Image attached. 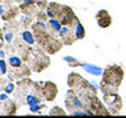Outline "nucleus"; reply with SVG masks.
<instances>
[{
  "mask_svg": "<svg viewBox=\"0 0 126 118\" xmlns=\"http://www.w3.org/2000/svg\"><path fill=\"white\" fill-rule=\"evenodd\" d=\"M32 31H33L38 45L43 50H46L49 54H55L62 49L63 42L57 35L50 33L49 28H47V25L43 21H37L35 24H33L32 25Z\"/></svg>",
  "mask_w": 126,
  "mask_h": 118,
  "instance_id": "obj_1",
  "label": "nucleus"
},
{
  "mask_svg": "<svg viewBox=\"0 0 126 118\" xmlns=\"http://www.w3.org/2000/svg\"><path fill=\"white\" fill-rule=\"evenodd\" d=\"M122 80H124V70L120 66L113 64L106 67L104 71V76H102L101 81V89L104 94H112L117 93L118 87L121 85Z\"/></svg>",
  "mask_w": 126,
  "mask_h": 118,
  "instance_id": "obj_2",
  "label": "nucleus"
},
{
  "mask_svg": "<svg viewBox=\"0 0 126 118\" xmlns=\"http://www.w3.org/2000/svg\"><path fill=\"white\" fill-rule=\"evenodd\" d=\"M28 62H29L32 71H34V72H41L42 70H45L50 64L49 57L39 47L32 49V53H30V57L28 59Z\"/></svg>",
  "mask_w": 126,
  "mask_h": 118,
  "instance_id": "obj_3",
  "label": "nucleus"
},
{
  "mask_svg": "<svg viewBox=\"0 0 126 118\" xmlns=\"http://www.w3.org/2000/svg\"><path fill=\"white\" fill-rule=\"evenodd\" d=\"M68 85L71 87V88L78 89V90H89V92H94V93H96V89L89 84L88 80L83 79L79 74H70V76H68Z\"/></svg>",
  "mask_w": 126,
  "mask_h": 118,
  "instance_id": "obj_4",
  "label": "nucleus"
},
{
  "mask_svg": "<svg viewBox=\"0 0 126 118\" xmlns=\"http://www.w3.org/2000/svg\"><path fill=\"white\" fill-rule=\"evenodd\" d=\"M32 84H33V81L30 79H20V81L17 83V89L15 90V98L21 105L25 102L26 96L29 94L28 92H30Z\"/></svg>",
  "mask_w": 126,
  "mask_h": 118,
  "instance_id": "obj_5",
  "label": "nucleus"
},
{
  "mask_svg": "<svg viewBox=\"0 0 126 118\" xmlns=\"http://www.w3.org/2000/svg\"><path fill=\"white\" fill-rule=\"evenodd\" d=\"M32 72V68L26 64H21L18 67H9V80L13 81V80H20V79H24V77H28Z\"/></svg>",
  "mask_w": 126,
  "mask_h": 118,
  "instance_id": "obj_6",
  "label": "nucleus"
},
{
  "mask_svg": "<svg viewBox=\"0 0 126 118\" xmlns=\"http://www.w3.org/2000/svg\"><path fill=\"white\" fill-rule=\"evenodd\" d=\"M104 100L108 105L110 113H118L122 108V98L120 97L118 93H112V94H104Z\"/></svg>",
  "mask_w": 126,
  "mask_h": 118,
  "instance_id": "obj_7",
  "label": "nucleus"
},
{
  "mask_svg": "<svg viewBox=\"0 0 126 118\" xmlns=\"http://www.w3.org/2000/svg\"><path fill=\"white\" fill-rule=\"evenodd\" d=\"M3 30H4V39L8 43H11L12 41H15V35L18 34L20 31V22L11 20V24L7 22L5 26L3 28Z\"/></svg>",
  "mask_w": 126,
  "mask_h": 118,
  "instance_id": "obj_8",
  "label": "nucleus"
},
{
  "mask_svg": "<svg viewBox=\"0 0 126 118\" xmlns=\"http://www.w3.org/2000/svg\"><path fill=\"white\" fill-rule=\"evenodd\" d=\"M20 7H13L11 5H7V4H1L0 3V16L4 21H9V20H13L16 18V16L20 13Z\"/></svg>",
  "mask_w": 126,
  "mask_h": 118,
  "instance_id": "obj_9",
  "label": "nucleus"
},
{
  "mask_svg": "<svg viewBox=\"0 0 126 118\" xmlns=\"http://www.w3.org/2000/svg\"><path fill=\"white\" fill-rule=\"evenodd\" d=\"M57 93H58V88L53 81H46L45 84L42 85V94H43V98H45L46 101L55 100Z\"/></svg>",
  "mask_w": 126,
  "mask_h": 118,
  "instance_id": "obj_10",
  "label": "nucleus"
},
{
  "mask_svg": "<svg viewBox=\"0 0 126 118\" xmlns=\"http://www.w3.org/2000/svg\"><path fill=\"white\" fill-rule=\"evenodd\" d=\"M96 18H97V24L100 28H108L112 24V17H110V15L105 9L98 11L96 15Z\"/></svg>",
  "mask_w": 126,
  "mask_h": 118,
  "instance_id": "obj_11",
  "label": "nucleus"
},
{
  "mask_svg": "<svg viewBox=\"0 0 126 118\" xmlns=\"http://www.w3.org/2000/svg\"><path fill=\"white\" fill-rule=\"evenodd\" d=\"M0 109H1L5 114H16V112H17V105H16L13 101L5 98V102H4L3 105H0Z\"/></svg>",
  "mask_w": 126,
  "mask_h": 118,
  "instance_id": "obj_12",
  "label": "nucleus"
},
{
  "mask_svg": "<svg viewBox=\"0 0 126 118\" xmlns=\"http://www.w3.org/2000/svg\"><path fill=\"white\" fill-rule=\"evenodd\" d=\"M47 28H49L50 33H53L54 35L58 37L59 31H61V29H62V24L59 22L57 18H50L49 22H47Z\"/></svg>",
  "mask_w": 126,
  "mask_h": 118,
  "instance_id": "obj_13",
  "label": "nucleus"
},
{
  "mask_svg": "<svg viewBox=\"0 0 126 118\" xmlns=\"http://www.w3.org/2000/svg\"><path fill=\"white\" fill-rule=\"evenodd\" d=\"M18 35L28 43V45H30V46L35 42V37H34L33 31H30V30H28V29H22L21 31H18Z\"/></svg>",
  "mask_w": 126,
  "mask_h": 118,
  "instance_id": "obj_14",
  "label": "nucleus"
},
{
  "mask_svg": "<svg viewBox=\"0 0 126 118\" xmlns=\"http://www.w3.org/2000/svg\"><path fill=\"white\" fill-rule=\"evenodd\" d=\"M74 31H75V35H76V39L84 38L85 30H84V28H83V25L80 24V21H79L78 18L75 20V22H74Z\"/></svg>",
  "mask_w": 126,
  "mask_h": 118,
  "instance_id": "obj_15",
  "label": "nucleus"
},
{
  "mask_svg": "<svg viewBox=\"0 0 126 118\" xmlns=\"http://www.w3.org/2000/svg\"><path fill=\"white\" fill-rule=\"evenodd\" d=\"M7 63L5 60H3V59H0V76L1 75H5L7 74Z\"/></svg>",
  "mask_w": 126,
  "mask_h": 118,
  "instance_id": "obj_16",
  "label": "nucleus"
},
{
  "mask_svg": "<svg viewBox=\"0 0 126 118\" xmlns=\"http://www.w3.org/2000/svg\"><path fill=\"white\" fill-rule=\"evenodd\" d=\"M4 92L8 93V94L13 93V92H15V85L12 84V83H8V84L5 85V88H4Z\"/></svg>",
  "mask_w": 126,
  "mask_h": 118,
  "instance_id": "obj_17",
  "label": "nucleus"
},
{
  "mask_svg": "<svg viewBox=\"0 0 126 118\" xmlns=\"http://www.w3.org/2000/svg\"><path fill=\"white\" fill-rule=\"evenodd\" d=\"M50 114H51V116H63V114H64V112H63L61 108H54V109L50 112Z\"/></svg>",
  "mask_w": 126,
  "mask_h": 118,
  "instance_id": "obj_18",
  "label": "nucleus"
},
{
  "mask_svg": "<svg viewBox=\"0 0 126 118\" xmlns=\"http://www.w3.org/2000/svg\"><path fill=\"white\" fill-rule=\"evenodd\" d=\"M8 83H9L8 80H5V79H1V77H0V89H3V90H4V88H5V85L8 84Z\"/></svg>",
  "mask_w": 126,
  "mask_h": 118,
  "instance_id": "obj_19",
  "label": "nucleus"
},
{
  "mask_svg": "<svg viewBox=\"0 0 126 118\" xmlns=\"http://www.w3.org/2000/svg\"><path fill=\"white\" fill-rule=\"evenodd\" d=\"M15 1H17V0H0L1 4H7V5H11V4L15 3Z\"/></svg>",
  "mask_w": 126,
  "mask_h": 118,
  "instance_id": "obj_20",
  "label": "nucleus"
},
{
  "mask_svg": "<svg viewBox=\"0 0 126 118\" xmlns=\"http://www.w3.org/2000/svg\"><path fill=\"white\" fill-rule=\"evenodd\" d=\"M3 39H4V34L0 30V47H3Z\"/></svg>",
  "mask_w": 126,
  "mask_h": 118,
  "instance_id": "obj_21",
  "label": "nucleus"
},
{
  "mask_svg": "<svg viewBox=\"0 0 126 118\" xmlns=\"http://www.w3.org/2000/svg\"><path fill=\"white\" fill-rule=\"evenodd\" d=\"M17 1H22V0H17Z\"/></svg>",
  "mask_w": 126,
  "mask_h": 118,
  "instance_id": "obj_22",
  "label": "nucleus"
}]
</instances>
